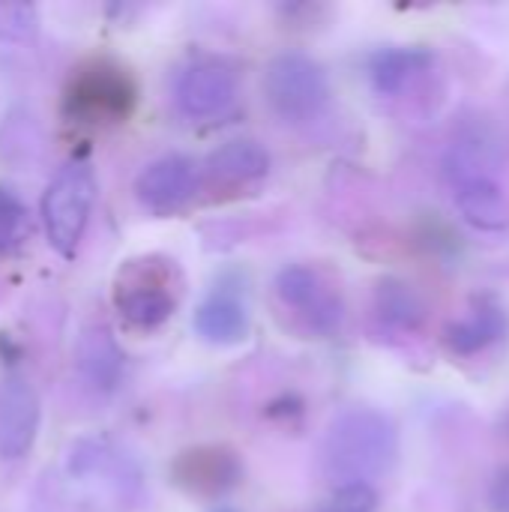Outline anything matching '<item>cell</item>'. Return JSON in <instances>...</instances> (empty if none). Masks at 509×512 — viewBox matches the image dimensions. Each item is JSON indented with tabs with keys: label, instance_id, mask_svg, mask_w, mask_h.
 I'll return each instance as SVG.
<instances>
[{
	"label": "cell",
	"instance_id": "1",
	"mask_svg": "<svg viewBox=\"0 0 509 512\" xmlns=\"http://www.w3.org/2000/svg\"><path fill=\"white\" fill-rule=\"evenodd\" d=\"M399 459V429L396 423L378 408H345L327 426L321 444V465L324 474L336 486L381 480L393 471Z\"/></svg>",
	"mask_w": 509,
	"mask_h": 512
},
{
	"label": "cell",
	"instance_id": "2",
	"mask_svg": "<svg viewBox=\"0 0 509 512\" xmlns=\"http://www.w3.org/2000/svg\"><path fill=\"white\" fill-rule=\"evenodd\" d=\"M183 279L171 258L141 255L126 261L114 279V306L132 330H159L180 303Z\"/></svg>",
	"mask_w": 509,
	"mask_h": 512
},
{
	"label": "cell",
	"instance_id": "3",
	"mask_svg": "<svg viewBox=\"0 0 509 512\" xmlns=\"http://www.w3.org/2000/svg\"><path fill=\"white\" fill-rule=\"evenodd\" d=\"M96 204V174L90 162H66L42 192V228L51 249L63 258H72L84 240L90 213Z\"/></svg>",
	"mask_w": 509,
	"mask_h": 512
},
{
	"label": "cell",
	"instance_id": "4",
	"mask_svg": "<svg viewBox=\"0 0 509 512\" xmlns=\"http://www.w3.org/2000/svg\"><path fill=\"white\" fill-rule=\"evenodd\" d=\"M273 294L282 312L306 336H333L345 321V300L333 276L312 264H288L273 279Z\"/></svg>",
	"mask_w": 509,
	"mask_h": 512
},
{
	"label": "cell",
	"instance_id": "5",
	"mask_svg": "<svg viewBox=\"0 0 509 512\" xmlns=\"http://www.w3.org/2000/svg\"><path fill=\"white\" fill-rule=\"evenodd\" d=\"M264 96L285 123H309L330 102V78L315 57L285 51L264 69Z\"/></svg>",
	"mask_w": 509,
	"mask_h": 512
},
{
	"label": "cell",
	"instance_id": "6",
	"mask_svg": "<svg viewBox=\"0 0 509 512\" xmlns=\"http://www.w3.org/2000/svg\"><path fill=\"white\" fill-rule=\"evenodd\" d=\"M135 105V84L126 69L96 60L69 84L66 108L81 123H117L126 120Z\"/></svg>",
	"mask_w": 509,
	"mask_h": 512
},
{
	"label": "cell",
	"instance_id": "7",
	"mask_svg": "<svg viewBox=\"0 0 509 512\" xmlns=\"http://www.w3.org/2000/svg\"><path fill=\"white\" fill-rule=\"evenodd\" d=\"M246 477V465L237 450L225 444H201L183 450L171 465V483L198 501H222Z\"/></svg>",
	"mask_w": 509,
	"mask_h": 512
},
{
	"label": "cell",
	"instance_id": "8",
	"mask_svg": "<svg viewBox=\"0 0 509 512\" xmlns=\"http://www.w3.org/2000/svg\"><path fill=\"white\" fill-rule=\"evenodd\" d=\"M237 72L222 60H195L174 81V105L186 120H216L237 102Z\"/></svg>",
	"mask_w": 509,
	"mask_h": 512
},
{
	"label": "cell",
	"instance_id": "9",
	"mask_svg": "<svg viewBox=\"0 0 509 512\" xmlns=\"http://www.w3.org/2000/svg\"><path fill=\"white\" fill-rule=\"evenodd\" d=\"M201 189V171L189 156L168 153L144 165L135 177V198L153 216L180 213Z\"/></svg>",
	"mask_w": 509,
	"mask_h": 512
},
{
	"label": "cell",
	"instance_id": "10",
	"mask_svg": "<svg viewBox=\"0 0 509 512\" xmlns=\"http://www.w3.org/2000/svg\"><path fill=\"white\" fill-rule=\"evenodd\" d=\"M267 174H270V153L252 138H231L207 156L201 183L216 198H234L261 186Z\"/></svg>",
	"mask_w": 509,
	"mask_h": 512
},
{
	"label": "cell",
	"instance_id": "11",
	"mask_svg": "<svg viewBox=\"0 0 509 512\" xmlns=\"http://www.w3.org/2000/svg\"><path fill=\"white\" fill-rule=\"evenodd\" d=\"M42 405L33 384L21 375H6L0 381V459H24L39 435Z\"/></svg>",
	"mask_w": 509,
	"mask_h": 512
},
{
	"label": "cell",
	"instance_id": "12",
	"mask_svg": "<svg viewBox=\"0 0 509 512\" xmlns=\"http://www.w3.org/2000/svg\"><path fill=\"white\" fill-rule=\"evenodd\" d=\"M507 333V309L495 297L480 294V297L471 300V306L459 318H453L444 327L441 342H444L447 354H453L459 360H468V357H477V354L489 351L492 345H498Z\"/></svg>",
	"mask_w": 509,
	"mask_h": 512
},
{
	"label": "cell",
	"instance_id": "13",
	"mask_svg": "<svg viewBox=\"0 0 509 512\" xmlns=\"http://www.w3.org/2000/svg\"><path fill=\"white\" fill-rule=\"evenodd\" d=\"M435 63V54L423 45H381L369 54L372 90L384 99L402 96Z\"/></svg>",
	"mask_w": 509,
	"mask_h": 512
},
{
	"label": "cell",
	"instance_id": "14",
	"mask_svg": "<svg viewBox=\"0 0 509 512\" xmlns=\"http://www.w3.org/2000/svg\"><path fill=\"white\" fill-rule=\"evenodd\" d=\"M453 201L471 228L483 234L509 231V192L498 177H477L453 186Z\"/></svg>",
	"mask_w": 509,
	"mask_h": 512
},
{
	"label": "cell",
	"instance_id": "15",
	"mask_svg": "<svg viewBox=\"0 0 509 512\" xmlns=\"http://www.w3.org/2000/svg\"><path fill=\"white\" fill-rule=\"evenodd\" d=\"M192 327L207 345L231 348L249 336V309L237 294L216 291L195 309Z\"/></svg>",
	"mask_w": 509,
	"mask_h": 512
},
{
	"label": "cell",
	"instance_id": "16",
	"mask_svg": "<svg viewBox=\"0 0 509 512\" xmlns=\"http://www.w3.org/2000/svg\"><path fill=\"white\" fill-rule=\"evenodd\" d=\"M372 309L378 321L396 333H417L426 321V303L408 282L396 276H387L375 285Z\"/></svg>",
	"mask_w": 509,
	"mask_h": 512
},
{
	"label": "cell",
	"instance_id": "17",
	"mask_svg": "<svg viewBox=\"0 0 509 512\" xmlns=\"http://www.w3.org/2000/svg\"><path fill=\"white\" fill-rule=\"evenodd\" d=\"M81 366L99 384H111L117 378L120 354H117V348H114V342H111V336L105 330H96V333L84 336V342H81Z\"/></svg>",
	"mask_w": 509,
	"mask_h": 512
},
{
	"label": "cell",
	"instance_id": "18",
	"mask_svg": "<svg viewBox=\"0 0 509 512\" xmlns=\"http://www.w3.org/2000/svg\"><path fill=\"white\" fill-rule=\"evenodd\" d=\"M27 231V207L12 189L0 186V258L12 255L27 240Z\"/></svg>",
	"mask_w": 509,
	"mask_h": 512
},
{
	"label": "cell",
	"instance_id": "19",
	"mask_svg": "<svg viewBox=\"0 0 509 512\" xmlns=\"http://www.w3.org/2000/svg\"><path fill=\"white\" fill-rule=\"evenodd\" d=\"M378 492L375 486L366 483H348V486H336L333 495L321 504L318 512H378Z\"/></svg>",
	"mask_w": 509,
	"mask_h": 512
},
{
	"label": "cell",
	"instance_id": "20",
	"mask_svg": "<svg viewBox=\"0 0 509 512\" xmlns=\"http://www.w3.org/2000/svg\"><path fill=\"white\" fill-rule=\"evenodd\" d=\"M39 15L33 3H0V39L24 42L36 33Z\"/></svg>",
	"mask_w": 509,
	"mask_h": 512
},
{
	"label": "cell",
	"instance_id": "21",
	"mask_svg": "<svg viewBox=\"0 0 509 512\" xmlns=\"http://www.w3.org/2000/svg\"><path fill=\"white\" fill-rule=\"evenodd\" d=\"M486 504L492 512H509V465L492 474L486 486Z\"/></svg>",
	"mask_w": 509,
	"mask_h": 512
},
{
	"label": "cell",
	"instance_id": "22",
	"mask_svg": "<svg viewBox=\"0 0 509 512\" xmlns=\"http://www.w3.org/2000/svg\"><path fill=\"white\" fill-rule=\"evenodd\" d=\"M213 512H237V510H231V507H219V510H213Z\"/></svg>",
	"mask_w": 509,
	"mask_h": 512
}]
</instances>
